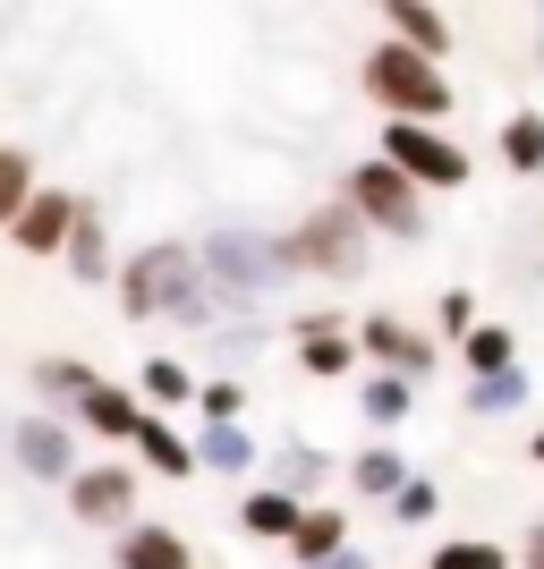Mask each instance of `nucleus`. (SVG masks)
<instances>
[{
	"mask_svg": "<svg viewBox=\"0 0 544 569\" xmlns=\"http://www.w3.org/2000/svg\"><path fill=\"white\" fill-rule=\"evenodd\" d=\"M520 569H544V519H527V536H520Z\"/></svg>",
	"mask_w": 544,
	"mask_h": 569,
	"instance_id": "nucleus-32",
	"label": "nucleus"
},
{
	"mask_svg": "<svg viewBox=\"0 0 544 569\" xmlns=\"http://www.w3.org/2000/svg\"><path fill=\"white\" fill-rule=\"evenodd\" d=\"M196 459H205V476H256L264 442L247 426H205V433H196Z\"/></svg>",
	"mask_w": 544,
	"mask_h": 569,
	"instance_id": "nucleus-21",
	"label": "nucleus"
},
{
	"mask_svg": "<svg viewBox=\"0 0 544 569\" xmlns=\"http://www.w3.org/2000/svg\"><path fill=\"white\" fill-rule=\"evenodd\" d=\"M273 485L324 501V451H315V442H281V451H273Z\"/></svg>",
	"mask_w": 544,
	"mask_h": 569,
	"instance_id": "nucleus-28",
	"label": "nucleus"
},
{
	"mask_svg": "<svg viewBox=\"0 0 544 569\" xmlns=\"http://www.w3.org/2000/svg\"><path fill=\"white\" fill-rule=\"evenodd\" d=\"M536 60H544V0H536Z\"/></svg>",
	"mask_w": 544,
	"mask_h": 569,
	"instance_id": "nucleus-35",
	"label": "nucleus"
},
{
	"mask_svg": "<svg viewBox=\"0 0 544 569\" xmlns=\"http://www.w3.org/2000/svg\"><path fill=\"white\" fill-rule=\"evenodd\" d=\"M527 459H536V468H544V426H536V433H527Z\"/></svg>",
	"mask_w": 544,
	"mask_h": 569,
	"instance_id": "nucleus-34",
	"label": "nucleus"
},
{
	"mask_svg": "<svg viewBox=\"0 0 544 569\" xmlns=\"http://www.w3.org/2000/svg\"><path fill=\"white\" fill-rule=\"evenodd\" d=\"M289 340H298V375H315V382H340L366 366V340H357V323L340 307H307L289 323Z\"/></svg>",
	"mask_w": 544,
	"mask_h": 569,
	"instance_id": "nucleus-9",
	"label": "nucleus"
},
{
	"mask_svg": "<svg viewBox=\"0 0 544 569\" xmlns=\"http://www.w3.org/2000/svg\"><path fill=\"white\" fill-rule=\"evenodd\" d=\"M137 391H145V408H162V417H170V408H188L196 391H205V375H196L188 357H145V366H137Z\"/></svg>",
	"mask_w": 544,
	"mask_h": 569,
	"instance_id": "nucleus-22",
	"label": "nucleus"
},
{
	"mask_svg": "<svg viewBox=\"0 0 544 569\" xmlns=\"http://www.w3.org/2000/svg\"><path fill=\"white\" fill-rule=\"evenodd\" d=\"M520 552L502 545V536H443V545L426 552V569H511Z\"/></svg>",
	"mask_w": 544,
	"mask_h": 569,
	"instance_id": "nucleus-27",
	"label": "nucleus"
},
{
	"mask_svg": "<svg viewBox=\"0 0 544 569\" xmlns=\"http://www.w3.org/2000/svg\"><path fill=\"white\" fill-rule=\"evenodd\" d=\"M95 366H86V357H34V400L51 408V417H77V400H86V391H95Z\"/></svg>",
	"mask_w": 544,
	"mask_h": 569,
	"instance_id": "nucleus-19",
	"label": "nucleus"
},
{
	"mask_svg": "<svg viewBox=\"0 0 544 569\" xmlns=\"http://www.w3.org/2000/svg\"><path fill=\"white\" fill-rule=\"evenodd\" d=\"M383 162H400L408 179H417V188L426 196H451V188H468V144L451 137L443 119H383V144H375Z\"/></svg>",
	"mask_w": 544,
	"mask_h": 569,
	"instance_id": "nucleus-5",
	"label": "nucleus"
},
{
	"mask_svg": "<svg viewBox=\"0 0 544 569\" xmlns=\"http://www.w3.org/2000/svg\"><path fill=\"white\" fill-rule=\"evenodd\" d=\"M43 196V179H34V153L26 144H0V238L18 230V213Z\"/></svg>",
	"mask_w": 544,
	"mask_h": 569,
	"instance_id": "nucleus-23",
	"label": "nucleus"
},
{
	"mask_svg": "<svg viewBox=\"0 0 544 569\" xmlns=\"http://www.w3.org/2000/svg\"><path fill=\"white\" fill-rule=\"evenodd\" d=\"M502 170L544 179V111H511L502 119Z\"/></svg>",
	"mask_w": 544,
	"mask_h": 569,
	"instance_id": "nucleus-25",
	"label": "nucleus"
},
{
	"mask_svg": "<svg viewBox=\"0 0 544 569\" xmlns=\"http://www.w3.org/2000/svg\"><path fill=\"white\" fill-rule=\"evenodd\" d=\"M0 442H9V408H0Z\"/></svg>",
	"mask_w": 544,
	"mask_h": 569,
	"instance_id": "nucleus-36",
	"label": "nucleus"
},
{
	"mask_svg": "<svg viewBox=\"0 0 544 569\" xmlns=\"http://www.w3.org/2000/svg\"><path fill=\"white\" fill-rule=\"evenodd\" d=\"M459 400H468L476 426H485V417H520V408H527V375H520V366H511V375H468Z\"/></svg>",
	"mask_w": 544,
	"mask_h": 569,
	"instance_id": "nucleus-24",
	"label": "nucleus"
},
{
	"mask_svg": "<svg viewBox=\"0 0 544 569\" xmlns=\"http://www.w3.org/2000/svg\"><path fill=\"white\" fill-rule=\"evenodd\" d=\"M77 221H86V196H69V188H43V196H34V204L18 213L9 247H18V256H34V263H51V256H69Z\"/></svg>",
	"mask_w": 544,
	"mask_h": 569,
	"instance_id": "nucleus-10",
	"label": "nucleus"
},
{
	"mask_svg": "<svg viewBox=\"0 0 544 569\" xmlns=\"http://www.w3.org/2000/svg\"><path fill=\"white\" fill-rule=\"evenodd\" d=\"M357 340H366V366H383V375H408V382H426L434 366H443V332L408 323L400 307H366V315H357Z\"/></svg>",
	"mask_w": 544,
	"mask_h": 569,
	"instance_id": "nucleus-6",
	"label": "nucleus"
},
{
	"mask_svg": "<svg viewBox=\"0 0 544 569\" xmlns=\"http://www.w3.org/2000/svg\"><path fill=\"white\" fill-rule=\"evenodd\" d=\"M349 545H357V510L349 501H307V527L289 536V561L315 569V561H332V552H349Z\"/></svg>",
	"mask_w": 544,
	"mask_h": 569,
	"instance_id": "nucleus-15",
	"label": "nucleus"
},
{
	"mask_svg": "<svg viewBox=\"0 0 544 569\" xmlns=\"http://www.w3.org/2000/svg\"><path fill=\"white\" fill-rule=\"evenodd\" d=\"M357 86H366V102H375L383 119H451V111H459L451 69L434 60V51L400 43V34H383V43L357 60Z\"/></svg>",
	"mask_w": 544,
	"mask_h": 569,
	"instance_id": "nucleus-2",
	"label": "nucleus"
},
{
	"mask_svg": "<svg viewBox=\"0 0 544 569\" xmlns=\"http://www.w3.org/2000/svg\"><path fill=\"white\" fill-rule=\"evenodd\" d=\"M340 485H349L357 501H383V510H392V493L408 485V451H400V442H366V451L349 459V476H340Z\"/></svg>",
	"mask_w": 544,
	"mask_h": 569,
	"instance_id": "nucleus-16",
	"label": "nucleus"
},
{
	"mask_svg": "<svg viewBox=\"0 0 544 569\" xmlns=\"http://www.w3.org/2000/svg\"><path fill=\"white\" fill-rule=\"evenodd\" d=\"M137 468H145V476H170V485H188V476H205V459H196V442L170 426L162 408H145V426H137Z\"/></svg>",
	"mask_w": 544,
	"mask_h": 569,
	"instance_id": "nucleus-14",
	"label": "nucleus"
},
{
	"mask_svg": "<svg viewBox=\"0 0 544 569\" xmlns=\"http://www.w3.org/2000/svg\"><path fill=\"white\" fill-rule=\"evenodd\" d=\"M459 366H468V375H511V366H520V332H511V323H476V332L459 340Z\"/></svg>",
	"mask_w": 544,
	"mask_h": 569,
	"instance_id": "nucleus-26",
	"label": "nucleus"
},
{
	"mask_svg": "<svg viewBox=\"0 0 544 569\" xmlns=\"http://www.w3.org/2000/svg\"><path fill=\"white\" fill-rule=\"evenodd\" d=\"M476 323H485V315H476V289H443V298H434V332L443 340H468Z\"/></svg>",
	"mask_w": 544,
	"mask_h": 569,
	"instance_id": "nucleus-31",
	"label": "nucleus"
},
{
	"mask_svg": "<svg viewBox=\"0 0 544 569\" xmlns=\"http://www.w3.org/2000/svg\"><path fill=\"white\" fill-rule=\"evenodd\" d=\"M9 459H18L34 485H60V493H69L77 468H86V451H77V417H51V408L18 417V426H9Z\"/></svg>",
	"mask_w": 544,
	"mask_h": 569,
	"instance_id": "nucleus-7",
	"label": "nucleus"
},
{
	"mask_svg": "<svg viewBox=\"0 0 544 569\" xmlns=\"http://www.w3.org/2000/svg\"><path fill=\"white\" fill-rule=\"evenodd\" d=\"M69 281H86V289H102V281H119V256H111V230H102V213L86 204V221H77V238H69Z\"/></svg>",
	"mask_w": 544,
	"mask_h": 569,
	"instance_id": "nucleus-20",
	"label": "nucleus"
},
{
	"mask_svg": "<svg viewBox=\"0 0 544 569\" xmlns=\"http://www.w3.org/2000/svg\"><path fill=\"white\" fill-rule=\"evenodd\" d=\"M137 510H145V485H137V468L128 459H86L77 468V485H69V519H86V527H137Z\"/></svg>",
	"mask_w": 544,
	"mask_h": 569,
	"instance_id": "nucleus-8",
	"label": "nucleus"
},
{
	"mask_svg": "<svg viewBox=\"0 0 544 569\" xmlns=\"http://www.w3.org/2000/svg\"><path fill=\"white\" fill-rule=\"evenodd\" d=\"M111 569H196V545L162 519H137L111 536Z\"/></svg>",
	"mask_w": 544,
	"mask_h": 569,
	"instance_id": "nucleus-12",
	"label": "nucleus"
},
{
	"mask_svg": "<svg viewBox=\"0 0 544 569\" xmlns=\"http://www.w3.org/2000/svg\"><path fill=\"white\" fill-rule=\"evenodd\" d=\"M315 569H366V552L349 545V552H332V561H315Z\"/></svg>",
	"mask_w": 544,
	"mask_h": 569,
	"instance_id": "nucleus-33",
	"label": "nucleus"
},
{
	"mask_svg": "<svg viewBox=\"0 0 544 569\" xmlns=\"http://www.w3.org/2000/svg\"><path fill=\"white\" fill-rule=\"evenodd\" d=\"M298 527H307V493H289V485H273V476L238 493V536H256V545H281V552H289V536H298Z\"/></svg>",
	"mask_w": 544,
	"mask_h": 569,
	"instance_id": "nucleus-11",
	"label": "nucleus"
},
{
	"mask_svg": "<svg viewBox=\"0 0 544 569\" xmlns=\"http://www.w3.org/2000/svg\"><path fill=\"white\" fill-rule=\"evenodd\" d=\"M119 315L128 323H179V332H214L221 315H230V298L214 289V272H205V247L196 238H145L137 256L119 263Z\"/></svg>",
	"mask_w": 544,
	"mask_h": 569,
	"instance_id": "nucleus-1",
	"label": "nucleus"
},
{
	"mask_svg": "<svg viewBox=\"0 0 544 569\" xmlns=\"http://www.w3.org/2000/svg\"><path fill=\"white\" fill-rule=\"evenodd\" d=\"M375 9H383V26H392L400 43H417V51H434V60H451V43H459V34H451V18L434 9V0H375Z\"/></svg>",
	"mask_w": 544,
	"mask_h": 569,
	"instance_id": "nucleus-18",
	"label": "nucleus"
},
{
	"mask_svg": "<svg viewBox=\"0 0 544 569\" xmlns=\"http://www.w3.org/2000/svg\"><path fill=\"white\" fill-rule=\"evenodd\" d=\"M137 426H145V391H128L111 375L77 400V433H95V442H137Z\"/></svg>",
	"mask_w": 544,
	"mask_h": 569,
	"instance_id": "nucleus-13",
	"label": "nucleus"
},
{
	"mask_svg": "<svg viewBox=\"0 0 544 569\" xmlns=\"http://www.w3.org/2000/svg\"><path fill=\"white\" fill-rule=\"evenodd\" d=\"M289 247H298V263H307L315 281H357L366 256H375V221L357 213L349 196H324V204L289 230Z\"/></svg>",
	"mask_w": 544,
	"mask_h": 569,
	"instance_id": "nucleus-3",
	"label": "nucleus"
},
{
	"mask_svg": "<svg viewBox=\"0 0 544 569\" xmlns=\"http://www.w3.org/2000/svg\"><path fill=\"white\" fill-rule=\"evenodd\" d=\"M434 519H443V485H434V476H408L400 493H392V527L408 536V527H434Z\"/></svg>",
	"mask_w": 544,
	"mask_h": 569,
	"instance_id": "nucleus-29",
	"label": "nucleus"
},
{
	"mask_svg": "<svg viewBox=\"0 0 544 569\" xmlns=\"http://www.w3.org/2000/svg\"><path fill=\"white\" fill-rule=\"evenodd\" d=\"M340 196L375 221V238H408V247L426 238V188H417L400 162H383V153H366V162L340 170Z\"/></svg>",
	"mask_w": 544,
	"mask_h": 569,
	"instance_id": "nucleus-4",
	"label": "nucleus"
},
{
	"mask_svg": "<svg viewBox=\"0 0 544 569\" xmlns=\"http://www.w3.org/2000/svg\"><path fill=\"white\" fill-rule=\"evenodd\" d=\"M196 408H205V426H238V417H247V382L238 375H205Z\"/></svg>",
	"mask_w": 544,
	"mask_h": 569,
	"instance_id": "nucleus-30",
	"label": "nucleus"
},
{
	"mask_svg": "<svg viewBox=\"0 0 544 569\" xmlns=\"http://www.w3.org/2000/svg\"><path fill=\"white\" fill-rule=\"evenodd\" d=\"M357 417H366V426L375 433H392V426H408V417H417V382L408 375H357Z\"/></svg>",
	"mask_w": 544,
	"mask_h": 569,
	"instance_id": "nucleus-17",
	"label": "nucleus"
}]
</instances>
